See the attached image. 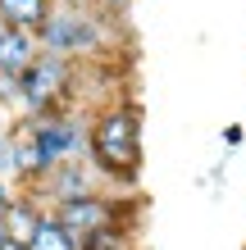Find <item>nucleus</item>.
<instances>
[{
	"label": "nucleus",
	"mask_w": 246,
	"mask_h": 250,
	"mask_svg": "<svg viewBox=\"0 0 246 250\" xmlns=\"http://www.w3.org/2000/svg\"><path fill=\"white\" fill-rule=\"evenodd\" d=\"M141 159H146L141 105L133 96H110L87 109V164L96 168L100 182L114 191H128L141 178Z\"/></svg>",
	"instance_id": "obj_1"
},
{
	"label": "nucleus",
	"mask_w": 246,
	"mask_h": 250,
	"mask_svg": "<svg viewBox=\"0 0 246 250\" xmlns=\"http://www.w3.org/2000/svg\"><path fill=\"white\" fill-rule=\"evenodd\" d=\"M37 46L73 64H96L110 50V19L91 0H55L46 23L37 27Z\"/></svg>",
	"instance_id": "obj_2"
},
{
	"label": "nucleus",
	"mask_w": 246,
	"mask_h": 250,
	"mask_svg": "<svg viewBox=\"0 0 246 250\" xmlns=\"http://www.w3.org/2000/svg\"><path fill=\"white\" fill-rule=\"evenodd\" d=\"M87 86V64H73L64 55L41 50L32 64L19 73V100H14V119H41L55 109H78Z\"/></svg>",
	"instance_id": "obj_3"
},
{
	"label": "nucleus",
	"mask_w": 246,
	"mask_h": 250,
	"mask_svg": "<svg viewBox=\"0 0 246 250\" xmlns=\"http://www.w3.org/2000/svg\"><path fill=\"white\" fill-rule=\"evenodd\" d=\"M27 123V137H32L41 164L55 168L64 159H82L87 155V109H55V114H41V119H23Z\"/></svg>",
	"instance_id": "obj_4"
},
{
	"label": "nucleus",
	"mask_w": 246,
	"mask_h": 250,
	"mask_svg": "<svg viewBox=\"0 0 246 250\" xmlns=\"http://www.w3.org/2000/svg\"><path fill=\"white\" fill-rule=\"evenodd\" d=\"M100 187H105V182L96 178V168L87 164V155H82V159H64V164L46 168L32 187H23V191H32L46 209H55V205H64L73 196H87V191H100Z\"/></svg>",
	"instance_id": "obj_5"
},
{
	"label": "nucleus",
	"mask_w": 246,
	"mask_h": 250,
	"mask_svg": "<svg viewBox=\"0 0 246 250\" xmlns=\"http://www.w3.org/2000/svg\"><path fill=\"white\" fill-rule=\"evenodd\" d=\"M41 214H46V205H41L32 191H14V200L0 209V223H5V237H9V246H23L27 250V241H32V232H37V223H41Z\"/></svg>",
	"instance_id": "obj_6"
},
{
	"label": "nucleus",
	"mask_w": 246,
	"mask_h": 250,
	"mask_svg": "<svg viewBox=\"0 0 246 250\" xmlns=\"http://www.w3.org/2000/svg\"><path fill=\"white\" fill-rule=\"evenodd\" d=\"M41 173H46V164H41L37 146L27 137V123L14 119V127H9V178H14V187H32Z\"/></svg>",
	"instance_id": "obj_7"
},
{
	"label": "nucleus",
	"mask_w": 246,
	"mask_h": 250,
	"mask_svg": "<svg viewBox=\"0 0 246 250\" xmlns=\"http://www.w3.org/2000/svg\"><path fill=\"white\" fill-rule=\"evenodd\" d=\"M37 55H41L37 32H27V27H0V73L5 78H19Z\"/></svg>",
	"instance_id": "obj_8"
},
{
	"label": "nucleus",
	"mask_w": 246,
	"mask_h": 250,
	"mask_svg": "<svg viewBox=\"0 0 246 250\" xmlns=\"http://www.w3.org/2000/svg\"><path fill=\"white\" fill-rule=\"evenodd\" d=\"M55 0H0V23L5 27H27V32H37L41 23H46Z\"/></svg>",
	"instance_id": "obj_9"
},
{
	"label": "nucleus",
	"mask_w": 246,
	"mask_h": 250,
	"mask_svg": "<svg viewBox=\"0 0 246 250\" xmlns=\"http://www.w3.org/2000/svg\"><path fill=\"white\" fill-rule=\"evenodd\" d=\"M27 250H78V237L55 218V209H46L37 232H32V241H27Z\"/></svg>",
	"instance_id": "obj_10"
},
{
	"label": "nucleus",
	"mask_w": 246,
	"mask_h": 250,
	"mask_svg": "<svg viewBox=\"0 0 246 250\" xmlns=\"http://www.w3.org/2000/svg\"><path fill=\"white\" fill-rule=\"evenodd\" d=\"M128 246H133V223H105L78 237V250H128Z\"/></svg>",
	"instance_id": "obj_11"
},
{
	"label": "nucleus",
	"mask_w": 246,
	"mask_h": 250,
	"mask_svg": "<svg viewBox=\"0 0 246 250\" xmlns=\"http://www.w3.org/2000/svg\"><path fill=\"white\" fill-rule=\"evenodd\" d=\"M91 5L105 14V19H123L128 14V5H133V0H91Z\"/></svg>",
	"instance_id": "obj_12"
},
{
	"label": "nucleus",
	"mask_w": 246,
	"mask_h": 250,
	"mask_svg": "<svg viewBox=\"0 0 246 250\" xmlns=\"http://www.w3.org/2000/svg\"><path fill=\"white\" fill-rule=\"evenodd\" d=\"M9 127H14V109H5V105H0V146L9 141Z\"/></svg>",
	"instance_id": "obj_13"
},
{
	"label": "nucleus",
	"mask_w": 246,
	"mask_h": 250,
	"mask_svg": "<svg viewBox=\"0 0 246 250\" xmlns=\"http://www.w3.org/2000/svg\"><path fill=\"white\" fill-rule=\"evenodd\" d=\"M14 191H19V187H14L9 178H0V209H5V205L14 200Z\"/></svg>",
	"instance_id": "obj_14"
},
{
	"label": "nucleus",
	"mask_w": 246,
	"mask_h": 250,
	"mask_svg": "<svg viewBox=\"0 0 246 250\" xmlns=\"http://www.w3.org/2000/svg\"><path fill=\"white\" fill-rule=\"evenodd\" d=\"M242 137H246V132L233 123V127H224V146H242Z\"/></svg>",
	"instance_id": "obj_15"
},
{
	"label": "nucleus",
	"mask_w": 246,
	"mask_h": 250,
	"mask_svg": "<svg viewBox=\"0 0 246 250\" xmlns=\"http://www.w3.org/2000/svg\"><path fill=\"white\" fill-rule=\"evenodd\" d=\"M0 250H9V237H5V223H0Z\"/></svg>",
	"instance_id": "obj_16"
},
{
	"label": "nucleus",
	"mask_w": 246,
	"mask_h": 250,
	"mask_svg": "<svg viewBox=\"0 0 246 250\" xmlns=\"http://www.w3.org/2000/svg\"><path fill=\"white\" fill-rule=\"evenodd\" d=\"M9 250H23V246H9Z\"/></svg>",
	"instance_id": "obj_17"
},
{
	"label": "nucleus",
	"mask_w": 246,
	"mask_h": 250,
	"mask_svg": "<svg viewBox=\"0 0 246 250\" xmlns=\"http://www.w3.org/2000/svg\"><path fill=\"white\" fill-rule=\"evenodd\" d=\"M0 27H5V23H0Z\"/></svg>",
	"instance_id": "obj_18"
}]
</instances>
